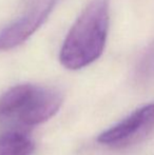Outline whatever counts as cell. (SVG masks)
Masks as SVG:
<instances>
[{
    "instance_id": "1",
    "label": "cell",
    "mask_w": 154,
    "mask_h": 155,
    "mask_svg": "<svg viewBox=\"0 0 154 155\" xmlns=\"http://www.w3.org/2000/svg\"><path fill=\"white\" fill-rule=\"evenodd\" d=\"M110 0H92L72 25L62 43L59 60L69 70H80L97 60L109 31Z\"/></svg>"
},
{
    "instance_id": "2",
    "label": "cell",
    "mask_w": 154,
    "mask_h": 155,
    "mask_svg": "<svg viewBox=\"0 0 154 155\" xmlns=\"http://www.w3.org/2000/svg\"><path fill=\"white\" fill-rule=\"evenodd\" d=\"M154 130V102L136 109L126 118L103 131L99 143L110 148H128L144 140Z\"/></svg>"
},
{
    "instance_id": "3",
    "label": "cell",
    "mask_w": 154,
    "mask_h": 155,
    "mask_svg": "<svg viewBox=\"0 0 154 155\" xmlns=\"http://www.w3.org/2000/svg\"><path fill=\"white\" fill-rule=\"evenodd\" d=\"M57 0H37L22 16L0 30V51L14 49L32 36L49 18Z\"/></svg>"
},
{
    "instance_id": "4",
    "label": "cell",
    "mask_w": 154,
    "mask_h": 155,
    "mask_svg": "<svg viewBox=\"0 0 154 155\" xmlns=\"http://www.w3.org/2000/svg\"><path fill=\"white\" fill-rule=\"evenodd\" d=\"M62 101L64 97L59 91L35 86L30 98L17 115V119L25 126L43 124L58 112Z\"/></svg>"
},
{
    "instance_id": "5",
    "label": "cell",
    "mask_w": 154,
    "mask_h": 155,
    "mask_svg": "<svg viewBox=\"0 0 154 155\" xmlns=\"http://www.w3.org/2000/svg\"><path fill=\"white\" fill-rule=\"evenodd\" d=\"M35 84H18L0 96V118L16 117L30 98Z\"/></svg>"
},
{
    "instance_id": "6",
    "label": "cell",
    "mask_w": 154,
    "mask_h": 155,
    "mask_svg": "<svg viewBox=\"0 0 154 155\" xmlns=\"http://www.w3.org/2000/svg\"><path fill=\"white\" fill-rule=\"evenodd\" d=\"M33 151V141L23 133L8 131L0 135V155H31Z\"/></svg>"
},
{
    "instance_id": "7",
    "label": "cell",
    "mask_w": 154,
    "mask_h": 155,
    "mask_svg": "<svg viewBox=\"0 0 154 155\" xmlns=\"http://www.w3.org/2000/svg\"><path fill=\"white\" fill-rule=\"evenodd\" d=\"M135 76L140 82L154 81V41L148 47L136 67Z\"/></svg>"
}]
</instances>
